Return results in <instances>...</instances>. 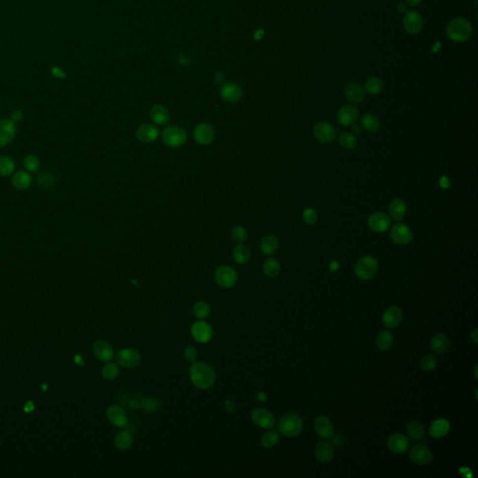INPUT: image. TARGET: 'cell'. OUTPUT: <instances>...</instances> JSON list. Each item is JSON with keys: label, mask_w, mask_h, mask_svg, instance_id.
Here are the masks:
<instances>
[{"label": "cell", "mask_w": 478, "mask_h": 478, "mask_svg": "<svg viewBox=\"0 0 478 478\" xmlns=\"http://www.w3.org/2000/svg\"><path fill=\"white\" fill-rule=\"evenodd\" d=\"M189 377L196 388L208 390L216 381V372L208 363L195 362L189 370Z\"/></svg>", "instance_id": "obj_1"}, {"label": "cell", "mask_w": 478, "mask_h": 478, "mask_svg": "<svg viewBox=\"0 0 478 478\" xmlns=\"http://www.w3.org/2000/svg\"><path fill=\"white\" fill-rule=\"evenodd\" d=\"M473 26L465 18H454L446 26V35L455 42H463L469 39Z\"/></svg>", "instance_id": "obj_2"}, {"label": "cell", "mask_w": 478, "mask_h": 478, "mask_svg": "<svg viewBox=\"0 0 478 478\" xmlns=\"http://www.w3.org/2000/svg\"><path fill=\"white\" fill-rule=\"evenodd\" d=\"M303 420L301 417L294 413H287L278 420V431L286 437L293 438L301 434L303 430Z\"/></svg>", "instance_id": "obj_3"}, {"label": "cell", "mask_w": 478, "mask_h": 478, "mask_svg": "<svg viewBox=\"0 0 478 478\" xmlns=\"http://www.w3.org/2000/svg\"><path fill=\"white\" fill-rule=\"evenodd\" d=\"M355 274L363 280L374 278L378 271V262L372 256H364L355 264Z\"/></svg>", "instance_id": "obj_4"}, {"label": "cell", "mask_w": 478, "mask_h": 478, "mask_svg": "<svg viewBox=\"0 0 478 478\" xmlns=\"http://www.w3.org/2000/svg\"><path fill=\"white\" fill-rule=\"evenodd\" d=\"M162 139L166 146L180 148L187 141V134L179 126H168L162 133Z\"/></svg>", "instance_id": "obj_5"}, {"label": "cell", "mask_w": 478, "mask_h": 478, "mask_svg": "<svg viewBox=\"0 0 478 478\" xmlns=\"http://www.w3.org/2000/svg\"><path fill=\"white\" fill-rule=\"evenodd\" d=\"M214 278L218 285L222 289H231L236 285L238 276L237 272L229 265H221L215 271Z\"/></svg>", "instance_id": "obj_6"}, {"label": "cell", "mask_w": 478, "mask_h": 478, "mask_svg": "<svg viewBox=\"0 0 478 478\" xmlns=\"http://www.w3.org/2000/svg\"><path fill=\"white\" fill-rule=\"evenodd\" d=\"M117 364L126 369H133L139 366L141 362V356L136 349L123 348L116 355Z\"/></svg>", "instance_id": "obj_7"}, {"label": "cell", "mask_w": 478, "mask_h": 478, "mask_svg": "<svg viewBox=\"0 0 478 478\" xmlns=\"http://www.w3.org/2000/svg\"><path fill=\"white\" fill-rule=\"evenodd\" d=\"M404 27L411 35L418 34L424 26V21L421 14L416 10H409L403 20Z\"/></svg>", "instance_id": "obj_8"}, {"label": "cell", "mask_w": 478, "mask_h": 478, "mask_svg": "<svg viewBox=\"0 0 478 478\" xmlns=\"http://www.w3.org/2000/svg\"><path fill=\"white\" fill-rule=\"evenodd\" d=\"M409 459L417 465H427L433 461L434 456L425 444L418 443L413 446L409 452Z\"/></svg>", "instance_id": "obj_9"}, {"label": "cell", "mask_w": 478, "mask_h": 478, "mask_svg": "<svg viewBox=\"0 0 478 478\" xmlns=\"http://www.w3.org/2000/svg\"><path fill=\"white\" fill-rule=\"evenodd\" d=\"M252 422L256 426L261 428V429H272L275 426L276 419L274 415L266 409L256 408L252 411Z\"/></svg>", "instance_id": "obj_10"}, {"label": "cell", "mask_w": 478, "mask_h": 478, "mask_svg": "<svg viewBox=\"0 0 478 478\" xmlns=\"http://www.w3.org/2000/svg\"><path fill=\"white\" fill-rule=\"evenodd\" d=\"M191 336L198 343H208L213 337V330L209 323L205 322H194L191 325Z\"/></svg>", "instance_id": "obj_11"}, {"label": "cell", "mask_w": 478, "mask_h": 478, "mask_svg": "<svg viewBox=\"0 0 478 478\" xmlns=\"http://www.w3.org/2000/svg\"><path fill=\"white\" fill-rule=\"evenodd\" d=\"M314 136L322 143H331L336 137V130L329 122H317L314 126Z\"/></svg>", "instance_id": "obj_12"}, {"label": "cell", "mask_w": 478, "mask_h": 478, "mask_svg": "<svg viewBox=\"0 0 478 478\" xmlns=\"http://www.w3.org/2000/svg\"><path fill=\"white\" fill-rule=\"evenodd\" d=\"M220 96L227 103H236L242 96V90L235 82H224L220 89Z\"/></svg>", "instance_id": "obj_13"}, {"label": "cell", "mask_w": 478, "mask_h": 478, "mask_svg": "<svg viewBox=\"0 0 478 478\" xmlns=\"http://www.w3.org/2000/svg\"><path fill=\"white\" fill-rule=\"evenodd\" d=\"M391 240L399 245H406L413 240V233L409 227L404 223H396L390 233Z\"/></svg>", "instance_id": "obj_14"}, {"label": "cell", "mask_w": 478, "mask_h": 478, "mask_svg": "<svg viewBox=\"0 0 478 478\" xmlns=\"http://www.w3.org/2000/svg\"><path fill=\"white\" fill-rule=\"evenodd\" d=\"M410 441L407 436L397 433L391 435L388 439V447L394 454H404L408 450Z\"/></svg>", "instance_id": "obj_15"}, {"label": "cell", "mask_w": 478, "mask_h": 478, "mask_svg": "<svg viewBox=\"0 0 478 478\" xmlns=\"http://www.w3.org/2000/svg\"><path fill=\"white\" fill-rule=\"evenodd\" d=\"M107 418L115 427L125 428L128 425L126 412L119 405H111L107 409Z\"/></svg>", "instance_id": "obj_16"}, {"label": "cell", "mask_w": 478, "mask_h": 478, "mask_svg": "<svg viewBox=\"0 0 478 478\" xmlns=\"http://www.w3.org/2000/svg\"><path fill=\"white\" fill-rule=\"evenodd\" d=\"M404 319V314L399 307L391 306L387 308L382 315L384 326L388 329H394L400 325Z\"/></svg>", "instance_id": "obj_17"}, {"label": "cell", "mask_w": 478, "mask_h": 478, "mask_svg": "<svg viewBox=\"0 0 478 478\" xmlns=\"http://www.w3.org/2000/svg\"><path fill=\"white\" fill-rule=\"evenodd\" d=\"M215 137V132L213 127L209 123H200L193 131V138L195 141L200 145H209Z\"/></svg>", "instance_id": "obj_18"}, {"label": "cell", "mask_w": 478, "mask_h": 478, "mask_svg": "<svg viewBox=\"0 0 478 478\" xmlns=\"http://www.w3.org/2000/svg\"><path fill=\"white\" fill-rule=\"evenodd\" d=\"M336 119L338 123L343 126L352 125L359 119V110L352 105H345L340 109Z\"/></svg>", "instance_id": "obj_19"}, {"label": "cell", "mask_w": 478, "mask_h": 478, "mask_svg": "<svg viewBox=\"0 0 478 478\" xmlns=\"http://www.w3.org/2000/svg\"><path fill=\"white\" fill-rule=\"evenodd\" d=\"M16 135L15 123L9 119L0 120V148L7 146Z\"/></svg>", "instance_id": "obj_20"}, {"label": "cell", "mask_w": 478, "mask_h": 478, "mask_svg": "<svg viewBox=\"0 0 478 478\" xmlns=\"http://www.w3.org/2000/svg\"><path fill=\"white\" fill-rule=\"evenodd\" d=\"M368 225L372 231L383 233L391 225V219L383 212H375L368 219Z\"/></svg>", "instance_id": "obj_21"}, {"label": "cell", "mask_w": 478, "mask_h": 478, "mask_svg": "<svg viewBox=\"0 0 478 478\" xmlns=\"http://www.w3.org/2000/svg\"><path fill=\"white\" fill-rule=\"evenodd\" d=\"M314 429L316 434L323 439H329L334 435V428L326 416H320L315 419Z\"/></svg>", "instance_id": "obj_22"}, {"label": "cell", "mask_w": 478, "mask_h": 478, "mask_svg": "<svg viewBox=\"0 0 478 478\" xmlns=\"http://www.w3.org/2000/svg\"><path fill=\"white\" fill-rule=\"evenodd\" d=\"M93 352L95 356L103 363L110 362L114 356L113 348L104 340H98L93 345Z\"/></svg>", "instance_id": "obj_23"}, {"label": "cell", "mask_w": 478, "mask_h": 478, "mask_svg": "<svg viewBox=\"0 0 478 478\" xmlns=\"http://www.w3.org/2000/svg\"><path fill=\"white\" fill-rule=\"evenodd\" d=\"M315 456L322 463H329L334 458V447L329 442H321L315 448Z\"/></svg>", "instance_id": "obj_24"}, {"label": "cell", "mask_w": 478, "mask_h": 478, "mask_svg": "<svg viewBox=\"0 0 478 478\" xmlns=\"http://www.w3.org/2000/svg\"><path fill=\"white\" fill-rule=\"evenodd\" d=\"M159 137V130L156 126L150 123H145L137 130V138L141 142L150 143L155 141Z\"/></svg>", "instance_id": "obj_25"}, {"label": "cell", "mask_w": 478, "mask_h": 478, "mask_svg": "<svg viewBox=\"0 0 478 478\" xmlns=\"http://www.w3.org/2000/svg\"><path fill=\"white\" fill-rule=\"evenodd\" d=\"M345 96L352 103H362L365 98V90L359 84L350 82L345 87Z\"/></svg>", "instance_id": "obj_26"}, {"label": "cell", "mask_w": 478, "mask_h": 478, "mask_svg": "<svg viewBox=\"0 0 478 478\" xmlns=\"http://www.w3.org/2000/svg\"><path fill=\"white\" fill-rule=\"evenodd\" d=\"M450 430V423L443 418H437L430 426V435L434 438H442L447 435Z\"/></svg>", "instance_id": "obj_27"}, {"label": "cell", "mask_w": 478, "mask_h": 478, "mask_svg": "<svg viewBox=\"0 0 478 478\" xmlns=\"http://www.w3.org/2000/svg\"><path fill=\"white\" fill-rule=\"evenodd\" d=\"M449 348V340L443 332H438L431 340V348L436 354H443Z\"/></svg>", "instance_id": "obj_28"}, {"label": "cell", "mask_w": 478, "mask_h": 478, "mask_svg": "<svg viewBox=\"0 0 478 478\" xmlns=\"http://www.w3.org/2000/svg\"><path fill=\"white\" fill-rule=\"evenodd\" d=\"M406 211L407 209L405 203L399 198L391 201L389 206V213L391 217L395 221H401L402 219H404L406 214Z\"/></svg>", "instance_id": "obj_29"}, {"label": "cell", "mask_w": 478, "mask_h": 478, "mask_svg": "<svg viewBox=\"0 0 478 478\" xmlns=\"http://www.w3.org/2000/svg\"><path fill=\"white\" fill-rule=\"evenodd\" d=\"M406 434L408 435L409 439L413 441H420L424 435L425 430L423 424L418 420L410 421L406 426Z\"/></svg>", "instance_id": "obj_30"}, {"label": "cell", "mask_w": 478, "mask_h": 478, "mask_svg": "<svg viewBox=\"0 0 478 478\" xmlns=\"http://www.w3.org/2000/svg\"><path fill=\"white\" fill-rule=\"evenodd\" d=\"M11 183L15 189L23 191L27 189L31 185L32 178L27 172L18 171L12 176Z\"/></svg>", "instance_id": "obj_31"}, {"label": "cell", "mask_w": 478, "mask_h": 478, "mask_svg": "<svg viewBox=\"0 0 478 478\" xmlns=\"http://www.w3.org/2000/svg\"><path fill=\"white\" fill-rule=\"evenodd\" d=\"M114 444L119 450H128L133 444V435L126 430L119 432L114 437Z\"/></svg>", "instance_id": "obj_32"}, {"label": "cell", "mask_w": 478, "mask_h": 478, "mask_svg": "<svg viewBox=\"0 0 478 478\" xmlns=\"http://www.w3.org/2000/svg\"><path fill=\"white\" fill-rule=\"evenodd\" d=\"M150 117L159 125H165L169 121V112L162 105H155L150 110Z\"/></svg>", "instance_id": "obj_33"}, {"label": "cell", "mask_w": 478, "mask_h": 478, "mask_svg": "<svg viewBox=\"0 0 478 478\" xmlns=\"http://www.w3.org/2000/svg\"><path fill=\"white\" fill-rule=\"evenodd\" d=\"M233 258L237 263H247L252 258V252L249 247L239 243L233 250Z\"/></svg>", "instance_id": "obj_34"}, {"label": "cell", "mask_w": 478, "mask_h": 478, "mask_svg": "<svg viewBox=\"0 0 478 478\" xmlns=\"http://www.w3.org/2000/svg\"><path fill=\"white\" fill-rule=\"evenodd\" d=\"M261 252L264 255H272L278 251V239L275 235H269L264 236L260 244Z\"/></svg>", "instance_id": "obj_35"}, {"label": "cell", "mask_w": 478, "mask_h": 478, "mask_svg": "<svg viewBox=\"0 0 478 478\" xmlns=\"http://www.w3.org/2000/svg\"><path fill=\"white\" fill-rule=\"evenodd\" d=\"M361 125L365 130L369 133H375L379 130V127H380L379 120L374 116V114L371 113L365 114L362 117Z\"/></svg>", "instance_id": "obj_36"}, {"label": "cell", "mask_w": 478, "mask_h": 478, "mask_svg": "<svg viewBox=\"0 0 478 478\" xmlns=\"http://www.w3.org/2000/svg\"><path fill=\"white\" fill-rule=\"evenodd\" d=\"M393 344V336L389 330L381 331L376 336V347L381 350L386 351L391 348Z\"/></svg>", "instance_id": "obj_37"}, {"label": "cell", "mask_w": 478, "mask_h": 478, "mask_svg": "<svg viewBox=\"0 0 478 478\" xmlns=\"http://www.w3.org/2000/svg\"><path fill=\"white\" fill-rule=\"evenodd\" d=\"M262 271L268 278H276L280 273V264L276 259L269 258L263 262Z\"/></svg>", "instance_id": "obj_38"}, {"label": "cell", "mask_w": 478, "mask_h": 478, "mask_svg": "<svg viewBox=\"0 0 478 478\" xmlns=\"http://www.w3.org/2000/svg\"><path fill=\"white\" fill-rule=\"evenodd\" d=\"M279 440V433L277 431H268L265 434H263L261 437L260 443L261 447L269 449L273 446H275L278 443Z\"/></svg>", "instance_id": "obj_39"}, {"label": "cell", "mask_w": 478, "mask_h": 478, "mask_svg": "<svg viewBox=\"0 0 478 478\" xmlns=\"http://www.w3.org/2000/svg\"><path fill=\"white\" fill-rule=\"evenodd\" d=\"M365 91L370 95H377L383 89V81L377 77H371L365 81Z\"/></svg>", "instance_id": "obj_40"}, {"label": "cell", "mask_w": 478, "mask_h": 478, "mask_svg": "<svg viewBox=\"0 0 478 478\" xmlns=\"http://www.w3.org/2000/svg\"><path fill=\"white\" fill-rule=\"evenodd\" d=\"M210 311H211V309H210L209 304L205 301L196 302L192 307L193 315L199 320H204V319L208 318L209 314H210Z\"/></svg>", "instance_id": "obj_41"}, {"label": "cell", "mask_w": 478, "mask_h": 478, "mask_svg": "<svg viewBox=\"0 0 478 478\" xmlns=\"http://www.w3.org/2000/svg\"><path fill=\"white\" fill-rule=\"evenodd\" d=\"M140 406L147 413H156L161 408V404L156 398L146 397L140 402Z\"/></svg>", "instance_id": "obj_42"}, {"label": "cell", "mask_w": 478, "mask_h": 478, "mask_svg": "<svg viewBox=\"0 0 478 478\" xmlns=\"http://www.w3.org/2000/svg\"><path fill=\"white\" fill-rule=\"evenodd\" d=\"M15 168L13 160L8 156H0V176L6 177L12 174Z\"/></svg>", "instance_id": "obj_43"}, {"label": "cell", "mask_w": 478, "mask_h": 478, "mask_svg": "<svg viewBox=\"0 0 478 478\" xmlns=\"http://www.w3.org/2000/svg\"><path fill=\"white\" fill-rule=\"evenodd\" d=\"M120 374V368L118 364L109 363L102 369V376L106 380H113Z\"/></svg>", "instance_id": "obj_44"}, {"label": "cell", "mask_w": 478, "mask_h": 478, "mask_svg": "<svg viewBox=\"0 0 478 478\" xmlns=\"http://www.w3.org/2000/svg\"><path fill=\"white\" fill-rule=\"evenodd\" d=\"M55 177L50 172H42L37 177V184L43 189H50L55 184Z\"/></svg>", "instance_id": "obj_45"}, {"label": "cell", "mask_w": 478, "mask_h": 478, "mask_svg": "<svg viewBox=\"0 0 478 478\" xmlns=\"http://www.w3.org/2000/svg\"><path fill=\"white\" fill-rule=\"evenodd\" d=\"M339 142L343 148L351 149L357 146V139L351 133H343L339 137Z\"/></svg>", "instance_id": "obj_46"}, {"label": "cell", "mask_w": 478, "mask_h": 478, "mask_svg": "<svg viewBox=\"0 0 478 478\" xmlns=\"http://www.w3.org/2000/svg\"><path fill=\"white\" fill-rule=\"evenodd\" d=\"M420 365H421V368L424 372H427V373L432 372V371L435 370V367L437 366V359L435 358V355L429 354V355H426V356L422 358Z\"/></svg>", "instance_id": "obj_47"}, {"label": "cell", "mask_w": 478, "mask_h": 478, "mask_svg": "<svg viewBox=\"0 0 478 478\" xmlns=\"http://www.w3.org/2000/svg\"><path fill=\"white\" fill-rule=\"evenodd\" d=\"M24 166L27 171L35 172L39 167V160L35 155H27L24 160Z\"/></svg>", "instance_id": "obj_48"}, {"label": "cell", "mask_w": 478, "mask_h": 478, "mask_svg": "<svg viewBox=\"0 0 478 478\" xmlns=\"http://www.w3.org/2000/svg\"><path fill=\"white\" fill-rule=\"evenodd\" d=\"M232 237L235 242L243 243L248 238V232L244 227H235L232 231Z\"/></svg>", "instance_id": "obj_49"}, {"label": "cell", "mask_w": 478, "mask_h": 478, "mask_svg": "<svg viewBox=\"0 0 478 478\" xmlns=\"http://www.w3.org/2000/svg\"><path fill=\"white\" fill-rule=\"evenodd\" d=\"M303 219L307 224H315L318 221V214L317 211L314 209H304L303 213Z\"/></svg>", "instance_id": "obj_50"}, {"label": "cell", "mask_w": 478, "mask_h": 478, "mask_svg": "<svg viewBox=\"0 0 478 478\" xmlns=\"http://www.w3.org/2000/svg\"><path fill=\"white\" fill-rule=\"evenodd\" d=\"M184 357L185 359L190 362V363H195L197 358H198V352L196 350V348L191 347V346H189L187 348H185L184 350Z\"/></svg>", "instance_id": "obj_51"}, {"label": "cell", "mask_w": 478, "mask_h": 478, "mask_svg": "<svg viewBox=\"0 0 478 478\" xmlns=\"http://www.w3.org/2000/svg\"><path fill=\"white\" fill-rule=\"evenodd\" d=\"M51 72H52V76H54L55 78H66V74H65V72L63 71L62 69L58 68V67H52V70H51Z\"/></svg>", "instance_id": "obj_52"}, {"label": "cell", "mask_w": 478, "mask_h": 478, "mask_svg": "<svg viewBox=\"0 0 478 478\" xmlns=\"http://www.w3.org/2000/svg\"><path fill=\"white\" fill-rule=\"evenodd\" d=\"M23 119V111L21 110H15L11 114V121L14 122H20Z\"/></svg>", "instance_id": "obj_53"}, {"label": "cell", "mask_w": 478, "mask_h": 478, "mask_svg": "<svg viewBox=\"0 0 478 478\" xmlns=\"http://www.w3.org/2000/svg\"><path fill=\"white\" fill-rule=\"evenodd\" d=\"M440 186L443 187V189H446L450 186V182L446 177H443L440 179Z\"/></svg>", "instance_id": "obj_54"}, {"label": "cell", "mask_w": 478, "mask_h": 478, "mask_svg": "<svg viewBox=\"0 0 478 478\" xmlns=\"http://www.w3.org/2000/svg\"><path fill=\"white\" fill-rule=\"evenodd\" d=\"M396 9H397L399 13H404V12H406L407 7H406V5L404 2H400V3L397 4Z\"/></svg>", "instance_id": "obj_55"}, {"label": "cell", "mask_w": 478, "mask_h": 478, "mask_svg": "<svg viewBox=\"0 0 478 478\" xmlns=\"http://www.w3.org/2000/svg\"><path fill=\"white\" fill-rule=\"evenodd\" d=\"M215 80L220 84L224 83V75L221 72H218L215 74Z\"/></svg>", "instance_id": "obj_56"}, {"label": "cell", "mask_w": 478, "mask_h": 478, "mask_svg": "<svg viewBox=\"0 0 478 478\" xmlns=\"http://www.w3.org/2000/svg\"><path fill=\"white\" fill-rule=\"evenodd\" d=\"M339 268V263L337 261H332L331 262L330 270L331 272H335Z\"/></svg>", "instance_id": "obj_57"}, {"label": "cell", "mask_w": 478, "mask_h": 478, "mask_svg": "<svg viewBox=\"0 0 478 478\" xmlns=\"http://www.w3.org/2000/svg\"><path fill=\"white\" fill-rule=\"evenodd\" d=\"M351 129H352V133H353V134H355V135H360V134L362 133V128H361V126H360V125H358V124H355V123H354V124H352Z\"/></svg>", "instance_id": "obj_58"}, {"label": "cell", "mask_w": 478, "mask_h": 478, "mask_svg": "<svg viewBox=\"0 0 478 478\" xmlns=\"http://www.w3.org/2000/svg\"><path fill=\"white\" fill-rule=\"evenodd\" d=\"M405 1L410 7H417L421 2V0H405Z\"/></svg>", "instance_id": "obj_59"}, {"label": "cell", "mask_w": 478, "mask_h": 478, "mask_svg": "<svg viewBox=\"0 0 478 478\" xmlns=\"http://www.w3.org/2000/svg\"><path fill=\"white\" fill-rule=\"evenodd\" d=\"M471 338L473 340V342L477 345L478 344V329H475L474 331L471 333Z\"/></svg>", "instance_id": "obj_60"}, {"label": "cell", "mask_w": 478, "mask_h": 478, "mask_svg": "<svg viewBox=\"0 0 478 478\" xmlns=\"http://www.w3.org/2000/svg\"><path fill=\"white\" fill-rule=\"evenodd\" d=\"M24 409H25V411H26V412H32V410L34 409L33 404H32L31 402H28V403L26 404V405H25Z\"/></svg>", "instance_id": "obj_61"}, {"label": "cell", "mask_w": 478, "mask_h": 478, "mask_svg": "<svg viewBox=\"0 0 478 478\" xmlns=\"http://www.w3.org/2000/svg\"><path fill=\"white\" fill-rule=\"evenodd\" d=\"M140 406V403L138 401H131L130 407L132 409H138Z\"/></svg>", "instance_id": "obj_62"}, {"label": "cell", "mask_w": 478, "mask_h": 478, "mask_svg": "<svg viewBox=\"0 0 478 478\" xmlns=\"http://www.w3.org/2000/svg\"><path fill=\"white\" fill-rule=\"evenodd\" d=\"M474 374H475V377H476V378H478V365H476V367H475V372H474Z\"/></svg>", "instance_id": "obj_63"}]
</instances>
